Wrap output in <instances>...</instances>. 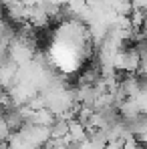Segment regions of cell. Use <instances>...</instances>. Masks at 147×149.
<instances>
[]
</instances>
